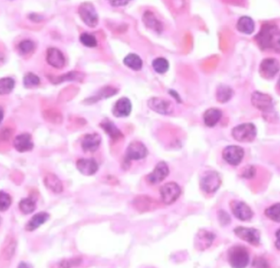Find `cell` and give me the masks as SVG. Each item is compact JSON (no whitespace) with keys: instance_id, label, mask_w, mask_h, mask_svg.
<instances>
[{"instance_id":"14","label":"cell","mask_w":280,"mask_h":268,"mask_svg":"<svg viewBox=\"0 0 280 268\" xmlns=\"http://www.w3.org/2000/svg\"><path fill=\"white\" fill-rule=\"evenodd\" d=\"M170 170L167 163L163 161L157 163L153 171L148 176V181L151 184H157L162 182L168 175Z\"/></svg>"},{"instance_id":"20","label":"cell","mask_w":280,"mask_h":268,"mask_svg":"<svg viewBox=\"0 0 280 268\" xmlns=\"http://www.w3.org/2000/svg\"><path fill=\"white\" fill-rule=\"evenodd\" d=\"M131 102L127 97H122L116 102L112 113L116 117H126L131 112Z\"/></svg>"},{"instance_id":"32","label":"cell","mask_w":280,"mask_h":268,"mask_svg":"<svg viewBox=\"0 0 280 268\" xmlns=\"http://www.w3.org/2000/svg\"><path fill=\"white\" fill-rule=\"evenodd\" d=\"M265 214L268 218L272 220L273 222H280V203L273 204L267 208L265 210Z\"/></svg>"},{"instance_id":"30","label":"cell","mask_w":280,"mask_h":268,"mask_svg":"<svg viewBox=\"0 0 280 268\" xmlns=\"http://www.w3.org/2000/svg\"><path fill=\"white\" fill-rule=\"evenodd\" d=\"M36 208V202L31 198L21 199V202L19 203V209L24 214H30L35 211Z\"/></svg>"},{"instance_id":"39","label":"cell","mask_w":280,"mask_h":268,"mask_svg":"<svg viewBox=\"0 0 280 268\" xmlns=\"http://www.w3.org/2000/svg\"><path fill=\"white\" fill-rule=\"evenodd\" d=\"M219 220H220L221 224L227 225L230 222V217L227 213L224 212L223 210H221V212L219 213Z\"/></svg>"},{"instance_id":"27","label":"cell","mask_w":280,"mask_h":268,"mask_svg":"<svg viewBox=\"0 0 280 268\" xmlns=\"http://www.w3.org/2000/svg\"><path fill=\"white\" fill-rule=\"evenodd\" d=\"M124 64L134 71H139L143 67V61L136 54H131L124 59Z\"/></svg>"},{"instance_id":"6","label":"cell","mask_w":280,"mask_h":268,"mask_svg":"<svg viewBox=\"0 0 280 268\" xmlns=\"http://www.w3.org/2000/svg\"><path fill=\"white\" fill-rule=\"evenodd\" d=\"M162 201L165 204L170 205L175 203L181 195V188L175 182H168L163 185L160 189Z\"/></svg>"},{"instance_id":"13","label":"cell","mask_w":280,"mask_h":268,"mask_svg":"<svg viewBox=\"0 0 280 268\" xmlns=\"http://www.w3.org/2000/svg\"><path fill=\"white\" fill-rule=\"evenodd\" d=\"M280 70V65L275 58H266L263 60L260 67L261 76L265 79H271Z\"/></svg>"},{"instance_id":"2","label":"cell","mask_w":280,"mask_h":268,"mask_svg":"<svg viewBox=\"0 0 280 268\" xmlns=\"http://www.w3.org/2000/svg\"><path fill=\"white\" fill-rule=\"evenodd\" d=\"M249 252L243 245H234L228 252V261L232 268H246L249 263Z\"/></svg>"},{"instance_id":"33","label":"cell","mask_w":280,"mask_h":268,"mask_svg":"<svg viewBox=\"0 0 280 268\" xmlns=\"http://www.w3.org/2000/svg\"><path fill=\"white\" fill-rule=\"evenodd\" d=\"M152 67L158 74H164L169 69V62L166 58L158 57L152 61Z\"/></svg>"},{"instance_id":"42","label":"cell","mask_w":280,"mask_h":268,"mask_svg":"<svg viewBox=\"0 0 280 268\" xmlns=\"http://www.w3.org/2000/svg\"><path fill=\"white\" fill-rule=\"evenodd\" d=\"M127 3H128V2H126V1H114V2H111L112 5L116 6V7L126 5Z\"/></svg>"},{"instance_id":"45","label":"cell","mask_w":280,"mask_h":268,"mask_svg":"<svg viewBox=\"0 0 280 268\" xmlns=\"http://www.w3.org/2000/svg\"><path fill=\"white\" fill-rule=\"evenodd\" d=\"M278 86H279V88L280 89V79H279V81H278Z\"/></svg>"},{"instance_id":"7","label":"cell","mask_w":280,"mask_h":268,"mask_svg":"<svg viewBox=\"0 0 280 268\" xmlns=\"http://www.w3.org/2000/svg\"><path fill=\"white\" fill-rule=\"evenodd\" d=\"M79 14L81 20L91 28L96 27L98 23V15L92 3H84L79 8Z\"/></svg>"},{"instance_id":"15","label":"cell","mask_w":280,"mask_h":268,"mask_svg":"<svg viewBox=\"0 0 280 268\" xmlns=\"http://www.w3.org/2000/svg\"><path fill=\"white\" fill-rule=\"evenodd\" d=\"M214 240H215V235L213 233L207 232V231L201 230L196 235L194 245L197 250L203 251L211 246Z\"/></svg>"},{"instance_id":"12","label":"cell","mask_w":280,"mask_h":268,"mask_svg":"<svg viewBox=\"0 0 280 268\" xmlns=\"http://www.w3.org/2000/svg\"><path fill=\"white\" fill-rule=\"evenodd\" d=\"M148 105L153 111L162 115H170L173 112L172 103L170 101L162 99L159 97H152L149 100Z\"/></svg>"},{"instance_id":"26","label":"cell","mask_w":280,"mask_h":268,"mask_svg":"<svg viewBox=\"0 0 280 268\" xmlns=\"http://www.w3.org/2000/svg\"><path fill=\"white\" fill-rule=\"evenodd\" d=\"M101 127L105 131V133L110 136V138L113 140H118L120 138H122V133L118 128H116V125L113 123L111 122L109 120H105L104 122L101 124Z\"/></svg>"},{"instance_id":"4","label":"cell","mask_w":280,"mask_h":268,"mask_svg":"<svg viewBox=\"0 0 280 268\" xmlns=\"http://www.w3.org/2000/svg\"><path fill=\"white\" fill-rule=\"evenodd\" d=\"M221 185V179L216 171L206 172L200 180L201 189L207 194L216 192Z\"/></svg>"},{"instance_id":"18","label":"cell","mask_w":280,"mask_h":268,"mask_svg":"<svg viewBox=\"0 0 280 268\" xmlns=\"http://www.w3.org/2000/svg\"><path fill=\"white\" fill-rule=\"evenodd\" d=\"M13 145L19 152H26L31 151L34 147L32 137L29 133H22L17 136L13 141Z\"/></svg>"},{"instance_id":"38","label":"cell","mask_w":280,"mask_h":268,"mask_svg":"<svg viewBox=\"0 0 280 268\" xmlns=\"http://www.w3.org/2000/svg\"><path fill=\"white\" fill-rule=\"evenodd\" d=\"M81 262L80 258H72V259H66L57 263L54 268H71L74 266H77Z\"/></svg>"},{"instance_id":"1","label":"cell","mask_w":280,"mask_h":268,"mask_svg":"<svg viewBox=\"0 0 280 268\" xmlns=\"http://www.w3.org/2000/svg\"><path fill=\"white\" fill-rule=\"evenodd\" d=\"M255 39L262 50L272 49L277 54L280 53V30L277 26L270 23L263 25Z\"/></svg>"},{"instance_id":"31","label":"cell","mask_w":280,"mask_h":268,"mask_svg":"<svg viewBox=\"0 0 280 268\" xmlns=\"http://www.w3.org/2000/svg\"><path fill=\"white\" fill-rule=\"evenodd\" d=\"M15 86V81L12 78H2L0 79V95L10 93Z\"/></svg>"},{"instance_id":"17","label":"cell","mask_w":280,"mask_h":268,"mask_svg":"<svg viewBox=\"0 0 280 268\" xmlns=\"http://www.w3.org/2000/svg\"><path fill=\"white\" fill-rule=\"evenodd\" d=\"M102 138L98 133H90L83 138L81 146L85 152H94L100 146Z\"/></svg>"},{"instance_id":"3","label":"cell","mask_w":280,"mask_h":268,"mask_svg":"<svg viewBox=\"0 0 280 268\" xmlns=\"http://www.w3.org/2000/svg\"><path fill=\"white\" fill-rule=\"evenodd\" d=\"M232 136L240 143H251L256 138L257 128L250 123L243 124L233 128Z\"/></svg>"},{"instance_id":"23","label":"cell","mask_w":280,"mask_h":268,"mask_svg":"<svg viewBox=\"0 0 280 268\" xmlns=\"http://www.w3.org/2000/svg\"><path fill=\"white\" fill-rule=\"evenodd\" d=\"M44 185L48 189L50 190L54 193H61L63 190L62 181L54 174H47L44 178Z\"/></svg>"},{"instance_id":"11","label":"cell","mask_w":280,"mask_h":268,"mask_svg":"<svg viewBox=\"0 0 280 268\" xmlns=\"http://www.w3.org/2000/svg\"><path fill=\"white\" fill-rule=\"evenodd\" d=\"M148 155V149L139 141L132 142L126 150V159L128 161H139Z\"/></svg>"},{"instance_id":"43","label":"cell","mask_w":280,"mask_h":268,"mask_svg":"<svg viewBox=\"0 0 280 268\" xmlns=\"http://www.w3.org/2000/svg\"><path fill=\"white\" fill-rule=\"evenodd\" d=\"M18 268H32L31 265H29L28 263H24V262H21L19 265H18Z\"/></svg>"},{"instance_id":"28","label":"cell","mask_w":280,"mask_h":268,"mask_svg":"<svg viewBox=\"0 0 280 268\" xmlns=\"http://www.w3.org/2000/svg\"><path fill=\"white\" fill-rule=\"evenodd\" d=\"M157 204V203H155L154 199H150V197H144V198L139 197L134 203V205L136 206L138 210H144V211L154 209Z\"/></svg>"},{"instance_id":"8","label":"cell","mask_w":280,"mask_h":268,"mask_svg":"<svg viewBox=\"0 0 280 268\" xmlns=\"http://www.w3.org/2000/svg\"><path fill=\"white\" fill-rule=\"evenodd\" d=\"M234 233L241 240H244L250 245L257 246L261 241V233L255 228L238 227L234 229Z\"/></svg>"},{"instance_id":"44","label":"cell","mask_w":280,"mask_h":268,"mask_svg":"<svg viewBox=\"0 0 280 268\" xmlns=\"http://www.w3.org/2000/svg\"><path fill=\"white\" fill-rule=\"evenodd\" d=\"M3 119V110L2 108L0 107V123L2 122Z\"/></svg>"},{"instance_id":"19","label":"cell","mask_w":280,"mask_h":268,"mask_svg":"<svg viewBox=\"0 0 280 268\" xmlns=\"http://www.w3.org/2000/svg\"><path fill=\"white\" fill-rule=\"evenodd\" d=\"M78 170L85 176H91L96 174L98 165L93 159H80L76 162Z\"/></svg>"},{"instance_id":"41","label":"cell","mask_w":280,"mask_h":268,"mask_svg":"<svg viewBox=\"0 0 280 268\" xmlns=\"http://www.w3.org/2000/svg\"><path fill=\"white\" fill-rule=\"evenodd\" d=\"M275 236H276V240H275V247L277 250H280V228L279 230L276 232V234H275Z\"/></svg>"},{"instance_id":"29","label":"cell","mask_w":280,"mask_h":268,"mask_svg":"<svg viewBox=\"0 0 280 268\" xmlns=\"http://www.w3.org/2000/svg\"><path fill=\"white\" fill-rule=\"evenodd\" d=\"M233 95V90L226 85H221L219 86L216 91V98L220 102H226L231 98Z\"/></svg>"},{"instance_id":"9","label":"cell","mask_w":280,"mask_h":268,"mask_svg":"<svg viewBox=\"0 0 280 268\" xmlns=\"http://www.w3.org/2000/svg\"><path fill=\"white\" fill-rule=\"evenodd\" d=\"M230 208L234 216L240 221H250L253 217L252 209L244 202L234 200L230 203Z\"/></svg>"},{"instance_id":"37","label":"cell","mask_w":280,"mask_h":268,"mask_svg":"<svg viewBox=\"0 0 280 268\" xmlns=\"http://www.w3.org/2000/svg\"><path fill=\"white\" fill-rule=\"evenodd\" d=\"M12 204V198L6 192H0V211L4 212L8 210Z\"/></svg>"},{"instance_id":"5","label":"cell","mask_w":280,"mask_h":268,"mask_svg":"<svg viewBox=\"0 0 280 268\" xmlns=\"http://www.w3.org/2000/svg\"><path fill=\"white\" fill-rule=\"evenodd\" d=\"M252 102L255 107L262 111L264 115L267 114L270 117V115L275 114L273 100L269 95L262 92H255L252 96Z\"/></svg>"},{"instance_id":"35","label":"cell","mask_w":280,"mask_h":268,"mask_svg":"<svg viewBox=\"0 0 280 268\" xmlns=\"http://www.w3.org/2000/svg\"><path fill=\"white\" fill-rule=\"evenodd\" d=\"M80 40L85 46L89 47V48H94L98 44L95 37L88 33L82 34L80 36Z\"/></svg>"},{"instance_id":"16","label":"cell","mask_w":280,"mask_h":268,"mask_svg":"<svg viewBox=\"0 0 280 268\" xmlns=\"http://www.w3.org/2000/svg\"><path fill=\"white\" fill-rule=\"evenodd\" d=\"M46 59L48 63L50 66L57 69H62L66 63L64 55L59 49H55V48H50L48 49Z\"/></svg>"},{"instance_id":"21","label":"cell","mask_w":280,"mask_h":268,"mask_svg":"<svg viewBox=\"0 0 280 268\" xmlns=\"http://www.w3.org/2000/svg\"><path fill=\"white\" fill-rule=\"evenodd\" d=\"M222 116V112L217 108H211L206 110L203 115L204 123L207 127H214L220 121Z\"/></svg>"},{"instance_id":"24","label":"cell","mask_w":280,"mask_h":268,"mask_svg":"<svg viewBox=\"0 0 280 268\" xmlns=\"http://www.w3.org/2000/svg\"><path fill=\"white\" fill-rule=\"evenodd\" d=\"M143 20L147 27L157 31V33H161L162 31V25L161 21L158 20L153 13L151 12H146L143 17Z\"/></svg>"},{"instance_id":"34","label":"cell","mask_w":280,"mask_h":268,"mask_svg":"<svg viewBox=\"0 0 280 268\" xmlns=\"http://www.w3.org/2000/svg\"><path fill=\"white\" fill-rule=\"evenodd\" d=\"M23 83L25 87L33 88L39 85L40 79L33 73H28L24 76Z\"/></svg>"},{"instance_id":"40","label":"cell","mask_w":280,"mask_h":268,"mask_svg":"<svg viewBox=\"0 0 280 268\" xmlns=\"http://www.w3.org/2000/svg\"><path fill=\"white\" fill-rule=\"evenodd\" d=\"M256 170L252 166H247L244 169V171L243 173V176L244 177L245 179H251L252 177L254 176Z\"/></svg>"},{"instance_id":"36","label":"cell","mask_w":280,"mask_h":268,"mask_svg":"<svg viewBox=\"0 0 280 268\" xmlns=\"http://www.w3.org/2000/svg\"><path fill=\"white\" fill-rule=\"evenodd\" d=\"M35 49V44L31 40H24L18 45V50L22 55L32 53Z\"/></svg>"},{"instance_id":"10","label":"cell","mask_w":280,"mask_h":268,"mask_svg":"<svg viewBox=\"0 0 280 268\" xmlns=\"http://www.w3.org/2000/svg\"><path fill=\"white\" fill-rule=\"evenodd\" d=\"M244 156L243 149L238 146H229L223 151V158L230 165L236 166L241 163Z\"/></svg>"},{"instance_id":"22","label":"cell","mask_w":280,"mask_h":268,"mask_svg":"<svg viewBox=\"0 0 280 268\" xmlns=\"http://www.w3.org/2000/svg\"><path fill=\"white\" fill-rule=\"evenodd\" d=\"M49 218V214L45 212L39 213L37 214L34 215L32 218L30 219L26 226V230L28 232H33L37 228H39L41 225L46 222Z\"/></svg>"},{"instance_id":"25","label":"cell","mask_w":280,"mask_h":268,"mask_svg":"<svg viewBox=\"0 0 280 268\" xmlns=\"http://www.w3.org/2000/svg\"><path fill=\"white\" fill-rule=\"evenodd\" d=\"M237 29L242 33L251 35L254 31V21L249 17H242L237 23Z\"/></svg>"}]
</instances>
